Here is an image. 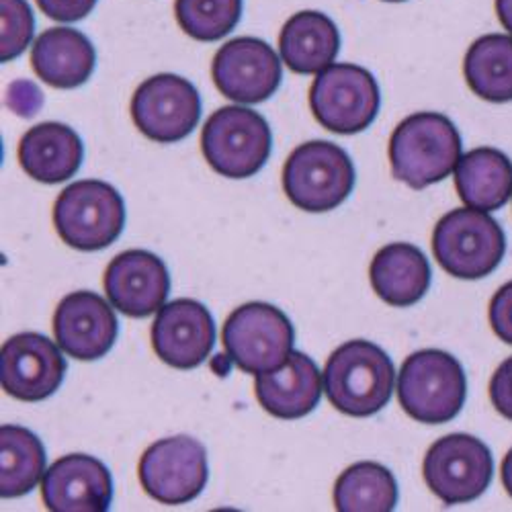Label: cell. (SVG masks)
<instances>
[{"label":"cell","instance_id":"cell-17","mask_svg":"<svg viewBox=\"0 0 512 512\" xmlns=\"http://www.w3.org/2000/svg\"><path fill=\"white\" fill-rule=\"evenodd\" d=\"M105 291L113 308L130 318L156 314L170 293V273L160 256L148 250H125L105 271Z\"/></svg>","mask_w":512,"mask_h":512},{"label":"cell","instance_id":"cell-35","mask_svg":"<svg viewBox=\"0 0 512 512\" xmlns=\"http://www.w3.org/2000/svg\"><path fill=\"white\" fill-rule=\"evenodd\" d=\"M386 3H404V0H386Z\"/></svg>","mask_w":512,"mask_h":512},{"label":"cell","instance_id":"cell-13","mask_svg":"<svg viewBox=\"0 0 512 512\" xmlns=\"http://www.w3.org/2000/svg\"><path fill=\"white\" fill-rule=\"evenodd\" d=\"M211 78L226 99L256 105L277 93L283 68L267 41L259 37H236L224 44L213 58Z\"/></svg>","mask_w":512,"mask_h":512},{"label":"cell","instance_id":"cell-12","mask_svg":"<svg viewBox=\"0 0 512 512\" xmlns=\"http://www.w3.org/2000/svg\"><path fill=\"white\" fill-rule=\"evenodd\" d=\"M132 119L146 138L158 144H177L197 127L201 97L187 78L156 74L136 89Z\"/></svg>","mask_w":512,"mask_h":512},{"label":"cell","instance_id":"cell-32","mask_svg":"<svg viewBox=\"0 0 512 512\" xmlns=\"http://www.w3.org/2000/svg\"><path fill=\"white\" fill-rule=\"evenodd\" d=\"M490 400L500 416L512 422V357L494 371L490 381Z\"/></svg>","mask_w":512,"mask_h":512},{"label":"cell","instance_id":"cell-1","mask_svg":"<svg viewBox=\"0 0 512 512\" xmlns=\"http://www.w3.org/2000/svg\"><path fill=\"white\" fill-rule=\"evenodd\" d=\"M396 386L390 355L369 340H349L326 361L324 392L347 416L367 418L386 408Z\"/></svg>","mask_w":512,"mask_h":512},{"label":"cell","instance_id":"cell-18","mask_svg":"<svg viewBox=\"0 0 512 512\" xmlns=\"http://www.w3.org/2000/svg\"><path fill=\"white\" fill-rule=\"evenodd\" d=\"M41 498L52 512H105L113 502L109 467L93 455H64L41 480Z\"/></svg>","mask_w":512,"mask_h":512},{"label":"cell","instance_id":"cell-34","mask_svg":"<svg viewBox=\"0 0 512 512\" xmlns=\"http://www.w3.org/2000/svg\"><path fill=\"white\" fill-rule=\"evenodd\" d=\"M500 478H502V486L508 492V496L512 498V449L506 453L502 467H500Z\"/></svg>","mask_w":512,"mask_h":512},{"label":"cell","instance_id":"cell-29","mask_svg":"<svg viewBox=\"0 0 512 512\" xmlns=\"http://www.w3.org/2000/svg\"><path fill=\"white\" fill-rule=\"evenodd\" d=\"M0 19H3V37H0V62L7 64L19 58L31 44L35 33V19L27 0H0Z\"/></svg>","mask_w":512,"mask_h":512},{"label":"cell","instance_id":"cell-30","mask_svg":"<svg viewBox=\"0 0 512 512\" xmlns=\"http://www.w3.org/2000/svg\"><path fill=\"white\" fill-rule=\"evenodd\" d=\"M488 316L494 334L506 345H512V281L494 293Z\"/></svg>","mask_w":512,"mask_h":512},{"label":"cell","instance_id":"cell-22","mask_svg":"<svg viewBox=\"0 0 512 512\" xmlns=\"http://www.w3.org/2000/svg\"><path fill=\"white\" fill-rule=\"evenodd\" d=\"M84 160V144L72 127L56 121L39 123L21 138L19 162L25 173L46 185L72 179Z\"/></svg>","mask_w":512,"mask_h":512},{"label":"cell","instance_id":"cell-19","mask_svg":"<svg viewBox=\"0 0 512 512\" xmlns=\"http://www.w3.org/2000/svg\"><path fill=\"white\" fill-rule=\"evenodd\" d=\"M322 381L324 377L314 359L293 351L281 367L254 375V394L271 416L297 420L314 412L320 404Z\"/></svg>","mask_w":512,"mask_h":512},{"label":"cell","instance_id":"cell-21","mask_svg":"<svg viewBox=\"0 0 512 512\" xmlns=\"http://www.w3.org/2000/svg\"><path fill=\"white\" fill-rule=\"evenodd\" d=\"M431 265L424 252L408 242L383 246L371 261L369 281L379 300L394 308L418 304L431 287Z\"/></svg>","mask_w":512,"mask_h":512},{"label":"cell","instance_id":"cell-14","mask_svg":"<svg viewBox=\"0 0 512 512\" xmlns=\"http://www.w3.org/2000/svg\"><path fill=\"white\" fill-rule=\"evenodd\" d=\"M58 347L37 332L11 336L0 351V383L5 394L21 402H41L54 396L68 369Z\"/></svg>","mask_w":512,"mask_h":512},{"label":"cell","instance_id":"cell-4","mask_svg":"<svg viewBox=\"0 0 512 512\" xmlns=\"http://www.w3.org/2000/svg\"><path fill=\"white\" fill-rule=\"evenodd\" d=\"M353 189L355 166L351 156L326 140L297 146L283 166V191L297 209L332 211L349 199Z\"/></svg>","mask_w":512,"mask_h":512},{"label":"cell","instance_id":"cell-27","mask_svg":"<svg viewBox=\"0 0 512 512\" xmlns=\"http://www.w3.org/2000/svg\"><path fill=\"white\" fill-rule=\"evenodd\" d=\"M398 504V482L386 465L359 461L334 484V508L340 512H390Z\"/></svg>","mask_w":512,"mask_h":512},{"label":"cell","instance_id":"cell-28","mask_svg":"<svg viewBox=\"0 0 512 512\" xmlns=\"http://www.w3.org/2000/svg\"><path fill=\"white\" fill-rule=\"evenodd\" d=\"M175 15L189 37L218 41L240 23L242 0H177Z\"/></svg>","mask_w":512,"mask_h":512},{"label":"cell","instance_id":"cell-24","mask_svg":"<svg viewBox=\"0 0 512 512\" xmlns=\"http://www.w3.org/2000/svg\"><path fill=\"white\" fill-rule=\"evenodd\" d=\"M459 199L480 211L504 207L512 195V160L496 148H476L455 168Z\"/></svg>","mask_w":512,"mask_h":512},{"label":"cell","instance_id":"cell-25","mask_svg":"<svg viewBox=\"0 0 512 512\" xmlns=\"http://www.w3.org/2000/svg\"><path fill=\"white\" fill-rule=\"evenodd\" d=\"M467 87L484 101H512V35L488 33L469 46L463 62Z\"/></svg>","mask_w":512,"mask_h":512},{"label":"cell","instance_id":"cell-10","mask_svg":"<svg viewBox=\"0 0 512 512\" xmlns=\"http://www.w3.org/2000/svg\"><path fill=\"white\" fill-rule=\"evenodd\" d=\"M494 459L488 445L472 435H447L424 455L422 476L447 506L478 500L490 486Z\"/></svg>","mask_w":512,"mask_h":512},{"label":"cell","instance_id":"cell-15","mask_svg":"<svg viewBox=\"0 0 512 512\" xmlns=\"http://www.w3.org/2000/svg\"><path fill=\"white\" fill-rule=\"evenodd\" d=\"M216 345V322L209 310L181 297L158 310L152 324V349L156 357L181 371L205 363Z\"/></svg>","mask_w":512,"mask_h":512},{"label":"cell","instance_id":"cell-2","mask_svg":"<svg viewBox=\"0 0 512 512\" xmlns=\"http://www.w3.org/2000/svg\"><path fill=\"white\" fill-rule=\"evenodd\" d=\"M461 136L455 123L433 111L406 117L390 138L392 175L412 189L447 179L461 160Z\"/></svg>","mask_w":512,"mask_h":512},{"label":"cell","instance_id":"cell-7","mask_svg":"<svg viewBox=\"0 0 512 512\" xmlns=\"http://www.w3.org/2000/svg\"><path fill=\"white\" fill-rule=\"evenodd\" d=\"M54 226L58 236L76 250H103L125 228L123 197L105 181H76L56 199Z\"/></svg>","mask_w":512,"mask_h":512},{"label":"cell","instance_id":"cell-16","mask_svg":"<svg viewBox=\"0 0 512 512\" xmlns=\"http://www.w3.org/2000/svg\"><path fill=\"white\" fill-rule=\"evenodd\" d=\"M117 334L119 320L113 308L95 291H74L56 308L54 336L68 357L103 359L113 349Z\"/></svg>","mask_w":512,"mask_h":512},{"label":"cell","instance_id":"cell-5","mask_svg":"<svg viewBox=\"0 0 512 512\" xmlns=\"http://www.w3.org/2000/svg\"><path fill=\"white\" fill-rule=\"evenodd\" d=\"M433 252L449 275L476 281L498 269L506 252V236L486 211L465 205L439 220L433 232Z\"/></svg>","mask_w":512,"mask_h":512},{"label":"cell","instance_id":"cell-20","mask_svg":"<svg viewBox=\"0 0 512 512\" xmlns=\"http://www.w3.org/2000/svg\"><path fill=\"white\" fill-rule=\"evenodd\" d=\"M31 64L35 74L50 87L76 89L91 80L97 66V52L82 31L56 27L35 39Z\"/></svg>","mask_w":512,"mask_h":512},{"label":"cell","instance_id":"cell-8","mask_svg":"<svg viewBox=\"0 0 512 512\" xmlns=\"http://www.w3.org/2000/svg\"><path fill=\"white\" fill-rule=\"evenodd\" d=\"M381 107L375 76L357 64H332L318 72L310 89V109L328 132L353 136L365 132Z\"/></svg>","mask_w":512,"mask_h":512},{"label":"cell","instance_id":"cell-11","mask_svg":"<svg viewBox=\"0 0 512 512\" xmlns=\"http://www.w3.org/2000/svg\"><path fill=\"white\" fill-rule=\"evenodd\" d=\"M138 478L144 492L156 502L166 506L187 504L207 486V451L187 435L160 439L144 451Z\"/></svg>","mask_w":512,"mask_h":512},{"label":"cell","instance_id":"cell-3","mask_svg":"<svg viewBox=\"0 0 512 512\" xmlns=\"http://www.w3.org/2000/svg\"><path fill=\"white\" fill-rule=\"evenodd\" d=\"M467 398V377L461 363L437 349L412 353L398 375L402 410L424 424L451 422Z\"/></svg>","mask_w":512,"mask_h":512},{"label":"cell","instance_id":"cell-23","mask_svg":"<svg viewBox=\"0 0 512 512\" xmlns=\"http://www.w3.org/2000/svg\"><path fill=\"white\" fill-rule=\"evenodd\" d=\"M279 52L289 70L318 74L332 66L340 52L338 27L318 11L295 13L281 29Z\"/></svg>","mask_w":512,"mask_h":512},{"label":"cell","instance_id":"cell-26","mask_svg":"<svg viewBox=\"0 0 512 512\" xmlns=\"http://www.w3.org/2000/svg\"><path fill=\"white\" fill-rule=\"evenodd\" d=\"M46 476V449L25 426H0V496L29 494Z\"/></svg>","mask_w":512,"mask_h":512},{"label":"cell","instance_id":"cell-33","mask_svg":"<svg viewBox=\"0 0 512 512\" xmlns=\"http://www.w3.org/2000/svg\"><path fill=\"white\" fill-rule=\"evenodd\" d=\"M496 15L502 27L512 35V0H496Z\"/></svg>","mask_w":512,"mask_h":512},{"label":"cell","instance_id":"cell-9","mask_svg":"<svg viewBox=\"0 0 512 512\" xmlns=\"http://www.w3.org/2000/svg\"><path fill=\"white\" fill-rule=\"evenodd\" d=\"M226 357L244 373L281 367L293 353L295 330L275 306L252 302L234 310L222 328Z\"/></svg>","mask_w":512,"mask_h":512},{"label":"cell","instance_id":"cell-6","mask_svg":"<svg viewBox=\"0 0 512 512\" xmlns=\"http://www.w3.org/2000/svg\"><path fill=\"white\" fill-rule=\"evenodd\" d=\"M273 134L267 119L246 107L230 105L213 113L201 132V152L218 175L250 179L267 164Z\"/></svg>","mask_w":512,"mask_h":512},{"label":"cell","instance_id":"cell-31","mask_svg":"<svg viewBox=\"0 0 512 512\" xmlns=\"http://www.w3.org/2000/svg\"><path fill=\"white\" fill-rule=\"evenodd\" d=\"M37 7L54 21L74 23L89 17L97 7V0H37Z\"/></svg>","mask_w":512,"mask_h":512}]
</instances>
